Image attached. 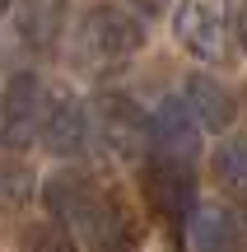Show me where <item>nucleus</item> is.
Instances as JSON below:
<instances>
[{
  "mask_svg": "<svg viewBox=\"0 0 247 252\" xmlns=\"http://www.w3.org/2000/svg\"><path fill=\"white\" fill-rule=\"evenodd\" d=\"M80 56L89 65H112L126 61L131 52L145 47V24L136 14H126L121 5H93L89 14L80 19V37H75Z\"/></svg>",
  "mask_w": 247,
  "mask_h": 252,
  "instance_id": "f257e3e1",
  "label": "nucleus"
},
{
  "mask_svg": "<svg viewBox=\"0 0 247 252\" xmlns=\"http://www.w3.org/2000/svg\"><path fill=\"white\" fill-rule=\"evenodd\" d=\"M42 117H47L42 80L33 70L9 75V84L0 89V145L5 150L33 145V135H42Z\"/></svg>",
  "mask_w": 247,
  "mask_h": 252,
  "instance_id": "f03ea898",
  "label": "nucleus"
},
{
  "mask_svg": "<svg viewBox=\"0 0 247 252\" xmlns=\"http://www.w3.org/2000/svg\"><path fill=\"white\" fill-rule=\"evenodd\" d=\"M98 135L117 159H136V154L154 150V117L126 94H103L98 98Z\"/></svg>",
  "mask_w": 247,
  "mask_h": 252,
  "instance_id": "7ed1b4c3",
  "label": "nucleus"
},
{
  "mask_svg": "<svg viewBox=\"0 0 247 252\" xmlns=\"http://www.w3.org/2000/svg\"><path fill=\"white\" fill-rule=\"evenodd\" d=\"M75 224L84 229V238L93 243V252H136V243H140V229H136V220L126 215V206H121L112 191H98V187L84 201V210L75 215Z\"/></svg>",
  "mask_w": 247,
  "mask_h": 252,
  "instance_id": "20e7f679",
  "label": "nucleus"
},
{
  "mask_svg": "<svg viewBox=\"0 0 247 252\" xmlns=\"http://www.w3.org/2000/svg\"><path fill=\"white\" fill-rule=\"evenodd\" d=\"M173 28H177V42L196 61H215L224 47V28H229V0H182Z\"/></svg>",
  "mask_w": 247,
  "mask_h": 252,
  "instance_id": "39448f33",
  "label": "nucleus"
},
{
  "mask_svg": "<svg viewBox=\"0 0 247 252\" xmlns=\"http://www.w3.org/2000/svg\"><path fill=\"white\" fill-rule=\"evenodd\" d=\"M145 201H149V210H154V215H168V220L192 215V210H196V178H192V163L154 154V163L145 168Z\"/></svg>",
  "mask_w": 247,
  "mask_h": 252,
  "instance_id": "423d86ee",
  "label": "nucleus"
},
{
  "mask_svg": "<svg viewBox=\"0 0 247 252\" xmlns=\"http://www.w3.org/2000/svg\"><path fill=\"white\" fill-rule=\"evenodd\" d=\"M149 117H154V154L182 159V163L201 154V117L192 112L187 98H164Z\"/></svg>",
  "mask_w": 247,
  "mask_h": 252,
  "instance_id": "0eeeda50",
  "label": "nucleus"
},
{
  "mask_svg": "<svg viewBox=\"0 0 247 252\" xmlns=\"http://www.w3.org/2000/svg\"><path fill=\"white\" fill-rule=\"evenodd\" d=\"M243 224L224 206H196L187 215V252H238Z\"/></svg>",
  "mask_w": 247,
  "mask_h": 252,
  "instance_id": "6e6552de",
  "label": "nucleus"
},
{
  "mask_svg": "<svg viewBox=\"0 0 247 252\" xmlns=\"http://www.w3.org/2000/svg\"><path fill=\"white\" fill-rule=\"evenodd\" d=\"M84 140H89L84 108L75 98H56L47 108V117H42V145L52 154H61V159H70V154H84Z\"/></svg>",
  "mask_w": 247,
  "mask_h": 252,
  "instance_id": "1a4fd4ad",
  "label": "nucleus"
},
{
  "mask_svg": "<svg viewBox=\"0 0 247 252\" xmlns=\"http://www.w3.org/2000/svg\"><path fill=\"white\" fill-rule=\"evenodd\" d=\"M187 103H192V112L201 117V126H210V131H229L233 117H238L233 89L220 84V80H210V75H192V80H187Z\"/></svg>",
  "mask_w": 247,
  "mask_h": 252,
  "instance_id": "9d476101",
  "label": "nucleus"
},
{
  "mask_svg": "<svg viewBox=\"0 0 247 252\" xmlns=\"http://www.w3.org/2000/svg\"><path fill=\"white\" fill-rule=\"evenodd\" d=\"M19 42L33 47V52H47V47L61 37L65 24V0H19Z\"/></svg>",
  "mask_w": 247,
  "mask_h": 252,
  "instance_id": "9b49d317",
  "label": "nucleus"
},
{
  "mask_svg": "<svg viewBox=\"0 0 247 252\" xmlns=\"http://www.w3.org/2000/svg\"><path fill=\"white\" fill-rule=\"evenodd\" d=\"M210 173L229 196H247V135H224L210 154Z\"/></svg>",
  "mask_w": 247,
  "mask_h": 252,
  "instance_id": "f8f14e48",
  "label": "nucleus"
},
{
  "mask_svg": "<svg viewBox=\"0 0 247 252\" xmlns=\"http://www.w3.org/2000/svg\"><path fill=\"white\" fill-rule=\"evenodd\" d=\"M89 196H93V182L84 178V173H56V178H47V187H42L47 215H61V220H75Z\"/></svg>",
  "mask_w": 247,
  "mask_h": 252,
  "instance_id": "ddd939ff",
  "label": "nucleus"
},
{
  "mask_svg": "<svg viewBox=\"0 0 247 252\" xmlns=\"http://www.w3.org/2000/svg\"><path fill=\"white\" fill-rule=\"evenodd\" d=\"M19 248H24V252H80V248H75V238L65 234V224H61V220L28 224L24 234H19Z\"/></svg>",
  "mask_w": 247,
  "mask_h": 252,
  "instance_id": "4468645a",
  "label": "nucleus"
},
{
  "mask_svg": "<svg viewBox=\"0 0 247 252\" xmlns=\"http://www.w3.org/2000/svg\"><path fill=\"white\" fill-rule=\"evenodd\" d=\"M136 5H145V9H159V5H164V0H136Z\"/></svg>",
  "mask_w": 247,
  "mask_h": 252,
  "instance_id": "2eb2a0df",
  "label": "nucleus"
},
{
  "mask_svg": "<svg viewBox=\"0 0 247 252\" xmlns=\"http://www.w3.org/2000/svg\"><path fill=\"white\" fill-rule=\"evenodd\" d=\"M243 42H247V9H243Z\"/></svg>",
  "mask_w": 247,
  "mask_h": 252,
  "instance_id": "dca6fc26",
  "label": "nucleus"
},
{
  "mask_svg": "<svg viewBox=\"0 0 247 252\" xmlns=\"http://www.w3.org/2000/svg\"><path fill=\"white\" fill-rule=\"evenodd\" d=\"M5 9H9V0H0V14H5Z\"/></svg>",
  "mask_w": 247,
  "mask_h": 252,
  "instance_id": "f3484780",
  "label": "nucleus"
}]
</instances>
